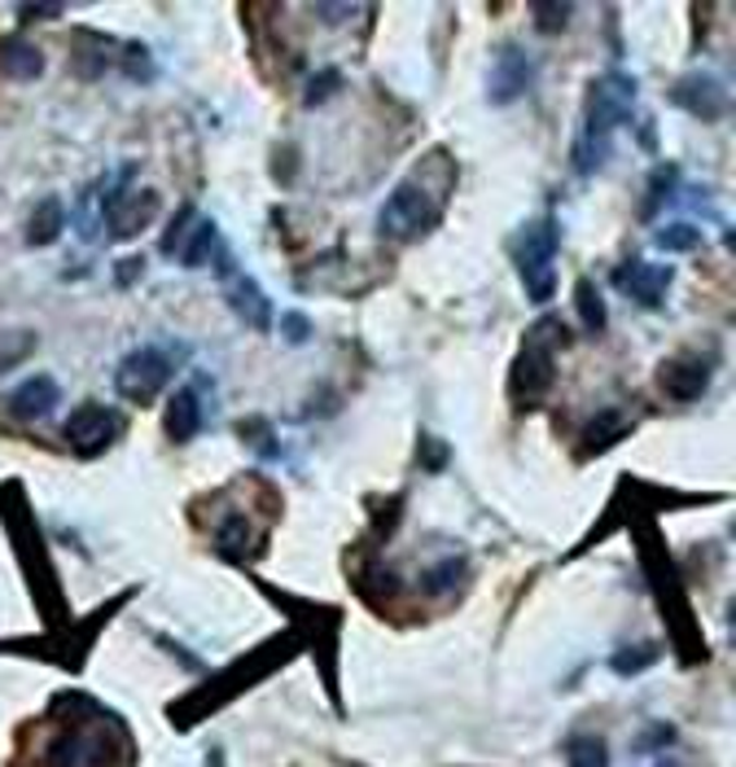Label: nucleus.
<instances>
[{
	"label": "nucleus",
	"mask_w": 736,
	"mask_h": 767,
	"mask_svg": "<svg viewBox=\"0 0 736 767\" xmlns=\"http://www.w3.org/2000/svg\"><path fill=\"white\" fill-rule=\"evenodd\" d=\"M631 102H636V80L631 75H601L592 88H587V110H583V128H579V141H574V163L579 172H596L609 154V132L631 115Z\"/></svg>",
	"instance_id": "f257e3e1"
},
{
	"label": "nucleus",
	"mask_w": 736,
	"mask_h": 767,
	"mask_svg": "<svg viewBox=\"0 0 736 767\" xmlns=\"http://www.w3.org/2000/svg\"><path fill=\"white\" fill-rule=\"evenodd\" d=\"M435 224H439V202H435L417 180H404V185L387 198V206H382V215H378L382 237H395V241H413V237L430 233Z\"/></svg>",
	"instance_id": "f03ea898"
},
{
	"label": "nucleus",
	"mask_w": 736,
	"mask_h": 767,
	"mask_svg": "<svg viewBox=\"0 0 736 767\" xmlns=\"http://www.w3.org/2000/svg\"><path fill=\"white\" fill-rule=\"evenodd\" d=\"M553 259H557V224L553 220H539L522 233L518 241V272H522V285L535 303H548L553 290H557V272H553Z\"/></svg>",
	"instance_id": "7ed1b4c3"
},
{
	"label": "nucleus",
	"mask_w": 736,
	"mask_h": 767,
	"mask_svg": "<svg viewBox=\"0 0 736 767\" xmlns=\"http://www.w3.org/2000/svg\"><path fill=\"white\" fill-rule=\"evenodd\" d=\"M553 387V346L531 333L526 351L518 355L513 364V377H509V396H513V409H535Z\"/></svg>",
	"instance_id": "20e7f679"
},
{
	"label": "nucleus",
	"mask_w": 736,
	"mask_h": 767,
	"mask_svg": "<svg viewBox=\"0 0 736 767\" xmlns=\"http://www.w3.org/2000/svg\"><path fill=\"white\" fill-rule=\"evenodd\" d=\"M171 351H163V346H141V351H132L123 364H119V391L128 396V400H136V404H150L163 387H167V377H171Z\"/></svg>",
	"instance_id": "39448f33"
},
{
	"label": "nucleus",
	"mask_w": 736,
	"mask_h": 767,
	"mask_svg": "<svg viewBox=\"0 0 736 767\" xmlns=\"http://www.w3.org/2000/svg\"><path fill=\"white\" fill-rule=\"evenodd\" d=\"M115 439H119V417H115L110 409H102V404H84V409H75L71 422H67V444H71L80 457H97V452H106Z\"/></svg>",
	"instance_id": "423d86ee"
},
{
	"label": "nucleus",
	"mask_w": 736,
	"mask_h": 767,
	"mask_svg": "<svg viewBox=\"0 0 736 767\" xmlns=\"http://www.w3.org/2000/svg\"><path fill=\"white\" fill-rule=\"evenodd\" d=\"M531 84H535V62H531V54L518 49V45H504V49L496 54V67H491V80H487L491 102H496V106H509V102H518Z\"/></svg>",
	"instance_id": "0eeeda50"
},
{
	"label": "nucleus",
	"mask_w": 736,
	"mask_h": 767,
	"mask_svg": "<svg viewBox=\"0 0 736 767\" xmlns=\"http://www.w3.org/2000/svg\"><path fill=\"white\" fill-rule=\"evenodd\" d=\"M670 102L679 110H688V115H701V119H723L727 115V88L710 71H697V75L679 80L675 93H670Z\"/></svg>",
	"instance_id": "6e6552de"
},
{
	"label": "nucleus",
	"mask_w": 736,
	"mask_h": 767,
	"mask_svg": "<svg viewBox=\"0 0 736 767\" xmlns=\"http://www.w3.org/2000/svg\"><path fill=\"white\" fill-rule=\"evenodd\" d=\"M154 215H158V193L154 189L128 193V198L110 193V202H106V224H110L115 237H136L141 228L154 224Z\"/></svg>",
	"instance_id": "1a4fd4ad"
},
{
	"label": "nucleus",
	"mask_w": 736,
	"mask_h": 767,
	"mask_svg": "<svg viewBox=\"0 0 736 767\" xmlns=\"http://www.w3.org/2000/svg\"><path fill=\"white\" fill-rule=\"evenodd\" d=\"M219 281H224V294H228V303L241 311V316H250V324L254 329H268L272 324V303L263 298V290L246 276V272H237L233 263H228V255H219Z\"/></svg>",
	"instance_id": "9d476101"
},
{
	"label": "nucleus",
	"mask_w": 736,
	"mask_h": 767,
	"mask_svg": "<svg viewBox=\"0 0 736 767\" xmlns=\"http://www.w3.org/2000/svg\"><path fill=\"white\" fill-rule=\"evenodd\" d=\"M614 281H618V290H622L627 298H636V303H644V307H657V303L666 298V290H670V268L631 259V263L618 268Z\"/></svg>",
	"instance_id": "9b49d317"
},
{
	"label": "nucleus",
	"mask_w": 736,
	"mask_h": 767,
	"mask_svg": "<svg viewBox=\"0 0 736 767\" xmlns=\"http://www.w3.org/2000/svg\"><path fill=\"white\" fill-rule=\"evenodd\" d=\"M106 732H62L49 750V767H106Z\"/></svg>",
	"instance_id": "f8f14e48"
},
{
	"label": "nucleus",
	"mask_w": 736,
	"mask_h": 767,
	"mask_svg": "<svg viewBox=\"0 0 736 767\" xmlns=\"http://www.w3.org/2000/svg\"><path fill=\"white\" fill-rule=\"evenodd\" d=\"M657 381H662V391H666L670 400L688 404V400H697V396L705 391L710 364H701L697 355H675V359H666V364L657 368Z\"/></svg>",
	"instance_id": "ddd939ff"
},
{
	"label": "nucleus",
	"mask_w": 736,
	"mask_h": 767,
	"mask_svg": "<svg viewBox=\"0 0 736 767\" xmlns=\"http://www.w3.org/2000/svg\"><path fill=\"white\" fill-rule=\"evenodd\" d=\"M10 409H14V417H49L58 409V381L54 377L23 381V387L14 391V400H10Z\"/></svg>",
	"instance_id": "4468645a"
},
{
	"label": "nucleus",
	"mask_w": 736,
	"mask_h": 767,
	"mask_svg": "<svg viewBox=\"0 0 736 767\" xmlns=\"http://www.w3.org/2000/svg\"><path fill=\"white\" fill-rule=\"evenodd\" d=\"M198 430H202V400H198L193 387H180L176 400L167 404V435L176 444H189Z\"/></svg>",
	"instance_id": "2eb2a0df"
},
{
	"label": "nucleus",
	"mask_w": 736,
	"mask_h": 767,
	"mask_svg": "<svg viewBox=\"0 0 736 767\" xmlns=\"http://www.w3.org/2000/svg\"><path fill=\"white\" fill-rule=\"evenodd\" d=\"M0 71H5L10 80H36L45 71V58H40V49L32 40L14 36V40L0 45Z\"/></svg>",
	"instance_id": "dca6fc26"
},
{
	"label": "nucleus",
	"mask_w": 736,
	"mask_h": 767,
	"mask_svg": "<svg viewBox=\"0 0 736 767\" xmlns=\"http://www.w3.org/2000/svg\"><path fill=\"white\" fill-rule=\"evenodd\" d=\"M627 430H631V417H622V413H601L596 422H587V430H583V439H579V452H583V457H596V452L614 448Z\"/></svg>",
	"instance_id": "f3484780"
},
{
	"label": "nucleus",
	"mask_w": 736,
	"mask_h": 767,
	"mask_svg": "<svg viewBox=\"0 0 736 767\" xmlns=\"http://www.w3.org/2000/svg\"><path fill=\"white\" fill-rule=\"evenodd\" d=\"M62 224H67V206H62L58 198H49V202H40V206L32 211V220H27V241H32V246H49V241H58Z\"/></svg>",
	"instance_id": "a211bd4d"
},
{
	"label": "nucleus",
	"mask_w": 736,
	"mask_h": 767,
	"mask_svg": "<svg viewBox=\"0 0 736 767\" xmlns=\"http://www.w3.org/2000/svg\"><path fill=\"white\" fill-rule=\"evenodd\" d=\"M215 544H219V553L224 557H233V562H241V557H250V553H259L263 548V540H250V531H246V518H224L219 527H215Z\"/></svg>",
	"instance_id": "6ab92c4d"
},
{
	"label": "nucleus",
	"mask_w": 736,
	"mask_h": 767,
	"mask_svg": "<svg viewBox=\"0 0 736 767\" xmlns=\"http://www.w3.org/2000/svg\"><path fill=\"white\" fill-rule=\"evenodd\" d=\"M566 763L570 767H609V750L601 736L583 732V736H570L566 741Z\"/></svg>",
	"instance_id": "aec40b11"
},
{
	"label": "nucleus",
	"mask_w": 736,
	"mask_h": 767,
	"mask_svg": "<svg viewBox=\"0 0 736 767\" xmlns=\"http://www.w3.org/2000/svg\"><path fill=\"white\" fill-rule=\"evenodd\" d=\"M36 346L32 329H0V373H10L14 364H23Z\"/></svg>",
	"instance_id": "412c9836"
},
{
	"label": "nucleus",
	"mask_w": 736,
	"mask_h": 767,
	"mask_svg": "<svg viewBox=\"0 0 736 767\" xmlns=\"http://www.w3.org/2000/svg\"><path fill=\"white\" fill-rule=\"evenodd\" d=\"M215 250H219V233H215V224H198L193 237H185V246H180V263L198 268V263H206Z\"/></svg>",
	"instance_id": "4be33fe9"
},
{
	"label": "nucleus",
	"mask_w": 736,
	"mask_h": 767,
	"mask_svg": "<svg viewBox=\"0 0 736 767\" xmlns=\"http://www.w3.org/2000/svg\"><path fill=\"white\" fill-rule=\"evenodd\" d=\"M574 307H579V320H583L592 333L605 329V303H601V294H596L592 281H579V285H574Z\"/></svg>",
	"instance_id": "5701e85b"
},
{
	"label": "nucleus",
	"mask_w": 736,
	"mask_h": 767,
	"mask_svg": "<svg viewBox=\"0 0 736 767\" xmlns=\"http://www.w3.org/2000/svg\"><path fill=\"white\" fill-rule=\"evenodd\" d=\"M535 23L544 36H557L570 23V5H535Z\"/></svg>",
	"instance_id": "b1692460"
},
{
	"label": "nucleus",
	"mask_w": 736,
	"mask_h": 767,
	"mask_svg": "<svg viewBox=\"0 0 736 767\" xmlns=\"http://www.w3.org/2000/svg\"><path fill=\"white\" fill-rule=\"evenodd\" d=\"M456 579H461V566H456V557H452V562H443V566H435V570L426 575V592H452Z\"/></svg>",
	"instance_id": "393cba45"
},
{
	"label": "nucleus",
	"mask_w": 736,
	"mask_h": 767,
	"mask_svg": "<svg viewBox=\"0 0 736 767\" xmlns=\"http://www.w3.org/2000/svg\"><path fill=\"white\" fill-rule=\"evenodd\" d=\"M701 237H697V228H688V224H670V228H662V237H657V246H670V250H692Z\"/></svg>",
	"instance_id": "a878e982"
},
{
	"label": "nucleus",
	"mask_w": 736,
	"mask_h": 767,
	"mask_svg": "<svg viewBox=\"0 0 736 767\" xmlns=\"http://www.w3.org/2000/svg\"><path fill=\"white\" fill-rule=\"evenodd\" d=\"M193 224V206H180V215H176V224L167 228V241H163V250L167 255H180V246H185V228Z\"/></svg>",
	"instance_id": "bb28decb"
},
{
	"label": "nucleus",
	"mask_w": 736,
	"mask_h": 767,
	"mask_svg": "<svg viewBox=\"0 0 736 767\" xmlns=\"http://www.w3.org/2000/svg\"><path fill=\"white\" fill-rule=\"evenodd\" d=\"M337 84H342V75H337V71H320V80H311V84H307V106H320V102H324V97H329Z\"/></svg>",
	"instance_id": "cd10ccee"
},
{
	"label": "nucleus",
	"mask_w": 736,
	"mask_h": 767,
	"mask_svg": "<svg viewBox=\"0 0 736 767\" xmlns=\"http://www.w3.org/2000/svg\"><path fill=\"white\" fill-rule=\"evenodd\" d=\"M649 658H653V649H636V653H631V649H622V653L614 658V671H618V675L644 671V666H649Z\"/></svg>",
	"instance_id": "c85d7f7f"
},
{
	"label": "nucleus",
	"mask_w": 736,
	"mask_h": 767,
	"mask_svg": "<svg viewBox=\"0 0 736 767\" xmlns=\"http://www.w3.org/2000/svg\"><path fill=\"white\" fill-rule=\"evenodd\" d=\"M285 333H289V338H302V333H307V320H302V316H285Z\"/></svg>",
	"instance_id": "c756f323"
},
{
	"label": "nucleus",
	"mask_w": 736,
	"mask_h": 767,
	"mask_svg": "<svg viewBox=\"0 0 736 767\" xmlns=\"http://www.w3.org/2000/svg\"><path fill=\"white\" fill-rule=\"evenodd\" d=\"M657 767H679V763H657Z\"/></svg>",
	"instance_id": "7c9ffc66"
}]
</instances>
